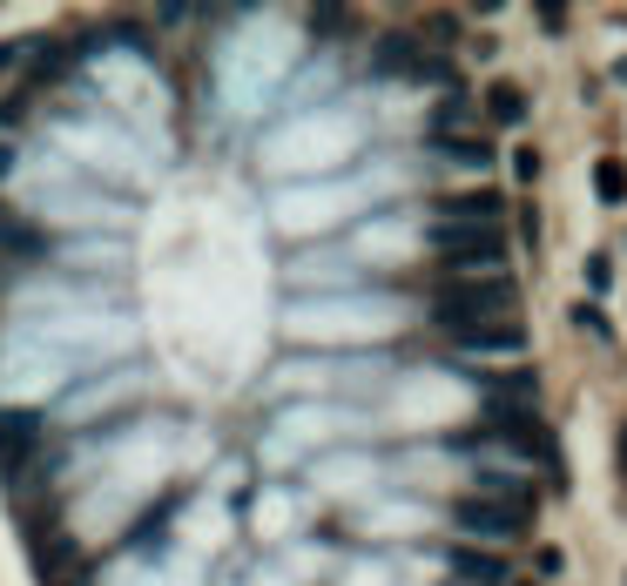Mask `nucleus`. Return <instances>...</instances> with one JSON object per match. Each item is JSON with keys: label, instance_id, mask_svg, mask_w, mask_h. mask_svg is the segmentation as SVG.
<instances>
[{"label": "nucleus", "instance_id": "nucleus-1", "mask_svg": "<svg viewBox=\"0 0 627 586\" xmlns=\"http://www.w3.org/2000/svg\"><path fill=\"white\" fill-rule=\"evenodd\" d=\"M520 303L513 277H452L439 290V324L446 331H480V324H513L506 310Z\"/></svg>", "mask_w": 627, "mask_h": 586}, {"label": "nucleus", "instance_id": "nucleus-2", "mask_svg": "<svg viewBox=\"0 0 627 586\" xmlns=\"http://www.w3.org/2000/svg\"><path fill=\"white\" fill-rule=\"evenodd\" d=\"M433 243L446 250V263L459 270V277H499V256H506L499 229H480V223H433Z\"/></svg>", "mask_w": 627, "mask_h": 586}, {"label": "nucleus", "instance_id": "nucleus-3", "mask_svg": "<svg viewBox=\"0 0 627 586\" xmlns=\"http://www.w3.org/2000/svg\"><path fill=\"white\" fill-rule=\"evenodd\" d=\"M452 519L473 533V539H513L533 513H520V505H499V499H459V505H452Z\"/></svg>", "mask_w": 627, "mask_h": 586}, {"label": "nucleus", "instance_id": "nucleus-4", "mask_svg": "<svg viewBox=\"0 0 627 586\" xmlns=\"http://www.w3.org/2000/svg\"><path fill=\"white\" fill-rule=\"evenodd\" d=\"M439 223H480V229H499V195H493V189L446 195V203H439Z\"/></svg>", "mask_w": 627, "mask_h": 586}, {"label": "nucleus", "instance_id": "nucleus-5", "mask_svg": "<svg viewBox=\"0 0 627 586\" xmlns=\"http://www.w3.org/2000/svg\"><path fill=\"white\" fill-rule=\"evenodd\" d=\"M34 432H42V424H34L27 411H14V418H0V473H14V465L27 458V445H34Z\"/></svg>", "mask_w": 627, "mask_h": 586}, {"label": "nucleus", "instance_id": "nucleus-6", "mask_svg": "<svg viewBox=\"0 0 627 586\" xmlns=\"http://www.w3.org/2000/svg\"><path fill=\"white\" fill-rule=\"evenodd\" d=\"M465 350H527V331L520 324H480V331H459Z\"/></svg>", "mask_w": 627, "mask_h": 586}, {"label": "nucleus", "instance_id": "nucleus-7", "mask_svg": "<svg viewBox=\"0 0 627 586\" xmlns=\"http://www.w3.org/2000/svg\"><path fill=\"white\" fill-rule=\"evenodd\" d=\"M371 61H378V74H412L418 68V41H412V34H385Z\"/></svg>", "mask_w": 627, "mask_h": 586}, {"label": "nucleus", "instance_id": "nucleus-8", "mask_svg": "<svg viewBox=\"0 0 627 586\" xmlns=\"http://www.w3.org/2000/svg\"><path fill=\"white\" fill-rule=\"evenodd\" d=\"M452 573L459 579H480V586H506V566L493 553H473V546H459V553H452Z\"/></svg>", "mask_w": 627, "mask_h": 586}, {"label": "nucleus", "instance_id": "nucleus-9", "mask_svg": "<svg viewBox=\"0 0 627 586\" xmlns=\"http://www.w3.org/2000/svg\"><path fill=\"white\" fill-rule=\"evenodd\" d=\"M486 108H493V122H499V129H520V122H527V95H520L513 82L486 88Z\"/></svg>", "mask_w": 627, "mask_h": 586}, {"label": "nucleus", "instance_id": "nucleus-10", "mask_svg": "<svg viewBox=\"0 0 627 586\" xmlns=\"http://www.w3.org/2000/svg\"><path fill=\"white\" fill-rule=\"evenodd\" d=\"M42 573H48V586H68V573H82V560H74L68 539L61 546H42Z\"/></svg>", "mask_w": 627, "mask_h": 586}, {"label": "nucleus", "instance_id": "nucleus-11", "mask_svg": "<svg viewBox=\"0 0 627 586\" xmlns=\"http://www.w3.org/2000/svg\"><path fill=\"white\" fill-rule=\"evenodd\" d=\"M439 148L452 155V163H465V169H486V163H493V148H486L480 135H446Z\"/></svg>", "mask_w": 627, "mask_h": 586}, {"label": "nucleus", "instance_id": "nucleus-12", "mask_svg": "<svg viewBox=\"0 0 627 586\" xmlns=\"http://www.w3.org/2000/svg\"><path fill=\"white\" fill-rule=\"evenodd\" d=\"M594 189H601V203H627V169L614 163V155L594 169Z\"/></svg>", "mask_w": 627, "mask_h": 586}, {"label": "nucleus", "instance_id": "nucleus-13", "mask_svg": "<svg viewBox=\"0 0 627 586\" xmlns=\"http://www.w3.org/2000/svg\"><path fill=\"white\" fill-rule=\"evenodd\" d=\"M614 284V263L607 256H587V290H607Z\"/></svg>", "mask_w": 627, "mask_h": 586}, {"label": "nucleus", "instance_id": "nucleus-14", "mask_svg": "<svg viewBox=\"0 0 627 586\" xmlns=\"http://www.w3.org/2000/svg\"><path fill=\"white\" fill-rule=\"evenodd\" d=\"M573 324H580V331H601V337H607V318H601L594 303H580V310H573Z\"/></svg>", "mask_w": 627, "mask_h": 586}, {"label": "nucleus", "instance_id": "nucleus-15", "mask_svg": "<svg viewBox=\"0 0 627 586\" xmlns=\"http://www.w3.org/2000/svg\"><path fill=\"white\" fill-rule=\"evenodd\" d=\"M14 61H21V48H0V74H8V68H14Z\"/></svg>", "mask_w": 627, "mask_h": 586}, {"label": "nucleus", "instance_id": "nucleus-16", "mask_svg": "<svg viewBox=\"0 0 627 586\" xmlns=\"http://www.w3.org/2000/svg\"><path fill=\"white\" fill-rule=\"evenodd\" d=\"M620 486H627V424H620Z\"/></svg>", "mask_w": 627, "mask_h": 586}, {"label": "nucleus", "instance_id": "nucleus-17", "mask_svg": "<svg viewBox=\"0 0 627 586\" xmlns=\"http://www.w3.org/2000/svg\"><path fill=\"white\" fill-rule=\"evenodd\" d=\"M614 82H627V55H620V61H614Z\"/></svg>", "mask_w": 627, "mask_h": 586}, {"label": "nucleus", "instance_id": "nucleus-18", "mask_svg": "<svg viewBox=\"0 0 627 586\" xmlns=\"http://www.w3.org/2000/svg\"><path fill=\"white\" fill-rule=\"evenodd\" d=\"M0 169H8V148H0Z\"/></svg>", "mask_w": 627, "mask_h": 586}]
</instances>
